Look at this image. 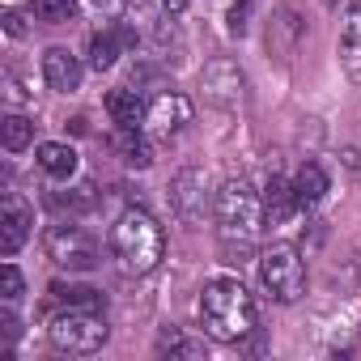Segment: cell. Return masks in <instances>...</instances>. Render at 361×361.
<instances>
[{"instance_id": "obj_9", "label": "cell", "mask_w": 361, "mask_h": 361, "mask_svg": "<svg viewBox=\"0 0 361 361\" xmlns=\"http://www.w3.org/2000/svg\"><path fill=\"white\" fill-rule=\"evenodd\" d=\"M30 226H35L30 204H26L18 192H5V217H0V251H5V255H18L22 243L30 238Z\"/></svg>"}, {"instance_id": "obj_20", "label": "cell", "mask_w": 361, "mask_h": 361, "mask_svg": "<svg viewBox=\"0 0 361 361\" xmlns=\"http://www.w3.org/2000/svg\"><path fill=\"white\" fill-rule=\"evenodd\" d=\"M30 13L47 26H60L77 18V0H30Z\"/></svg>"}, {"instance_id": "obj_6", "label": "cell", "mask_w": 361, "mask_h": 361, "mask_svg": "<svg viewBox=\"0 0 361 361\" xmlns=\"http://www.w3.org/2000/svg\"><path fill=\"white\" fill-rule=\"evenodd\" d=\"M43 247H47V259L56 268H68V272H94L98 268V243L81 226H68V221L51 226Z\"/></svg>"}, {"instance_id": "obj_23", "label": "cell", "mask_w": 361, "mask_h": 361, "mask_svg": "<svg viewBox=\"0 0 361 361\" xmlns=\"http://www.w3.org/2000/svg\"><path fill=\"white\" fill-rule=\"evenodd\" d=\"M247 13H251V0H234V9H230V30L234 35L247 30Z\"/></svg>"}, {"instance_id": "obj_5", "label": "cell", "mask_w": 361, "mask_h": 361, "mask_svg": "<svg viewBox=\"0 0 361 361\" xmlns=\"http://www.w3.org/2000/svg\"><path fill=\"white\" fill-rule=\"evenodd\" d=\"M259 285L272 302H298L306 289V264L298 255V247L289 243H272L259 255Z\"/></svg>"}, {"instance_id": "obj_22", "label": "cell", "mask_w": 361, "mask_h": 361, "mask_svg": "<svg viewBox=\"0 0 361 361\" xmlns=\"http://www.w3.org/2000/svg\"><path fill=\"white\" fill-rule=\"evenodd\" d=\"M0 276H5V302H18V298H22V289H26V281H22V272H18V264H5V268H0Z\"/></svg>"}, {"instance_id": "obj_2", "label": "cell", "mask_w": 361, "mask_h": 361, "mask_svg": "<svg viewBox=\"0 0 361 361\" xmlns=\"http://www.w3.org/2000/svg\"><path fill=\"white\" fill-rule=\"evenodd\" d=\"M213 213H217V230H221V243L226 251H251L259 230H264V196L251 192V183H243V178H230V183H221V192L213 196Z\"/></svg>"}, {"instance_id": "obj_1", "label": "cell", "mask_w": 361, "mask_h": 361, "mask_svg": "<svg viewBox=\"0 0 361 361\" xmlns=\"http://www.w3.org/2000/svg\"><path fill=\"white\" fill-rule=\"evenodd\" d=\"M196 314H200V327L226 344L255 331V298L238 276H213L196 302Z\"/></svg>"}, {"instance_id": "obj_21", "label": "cell", "mask_w": 361, "mask_h": 361, "mask_svg": "<svg viewBox=\"0 0 361 361\" xmlns=\"http://www.w3.org/2000/svg\"><path fill=\"white\" fill-rule=\"evenodd\" d=\"M157 348H161V353H170V357H204V348H200V344H192V340H178V336L161 340Z\"/></svg>"}, {"instance_id": "obj_26", "label": "cell", "mask_w": 361, "mask_h": 361, "mask_svg": "<svg viewBox=\"0 0 361 361\" xmlns=\"http://www.w3.org/2000/svg\"><path fill=\"white\" fill-rule=\"evenodd\" d=\"M5 30H9V35H26V26H22L18 13H5Z\"/></svg>"}, {"instance_id": "obj_16", "label": "cell", "mask_w": 361, "mask_h": 361, "mask_svg": "<svg viewBox=\"0 0 361 361\" xmlns=\"http://www.w3.org/2000/svg\"><path fill=\"white\" fill-rule=\"evenodd\" d=\"M293 196H298L302 209H314V204L327 196V174H323V166L306 161V166L293 174Z\"/></svg>"}, {"instance_id": "obj_8", "label": "cell", "mask_w": 361, "mask_h": 361, "mask_svg": "<svg viewBox=\"0 0 361 361\" xmlns=\"http://www.w3.org/2000/svg\"><path fill=\"white\" fill-rule=\"evenodd\" d=\"M192 123V102L183 94H174V90H161L149 106H145V128L153 136H178Z\"/></svg>"}, {"instance_id": "obj_13", "label": "cell", "mask_w": 361, "mask_h": 361, "mask_svg": "<svg viewBox=\"0 0 361 361\" xmlns=\"http://www.w3.org/2000/svg\"><path fill=\"white\" fill-rule=\"evenodd\" d=\"M132 43H136V39H132V30H123V26H115V30H98V35L90 39V68H94V73L115 68L119 51L132 47Z\"/></svg>"}, {"instance_id": "obj_11", "label": "cell", "mask_w": 361, "mask_h": 361, "mask_svg": "<svg viewBox=\"0 0 361 361\" xmlns=\"http://www.w3.org/2000/svg\"><path fill=\"white\" fill-rule=\"evenodd\" d=\"M340 64L353 81H361V0H353L340 22Z\"/></svg>"}, {"instance_id": "obj_27", "label": "cell", "mask_w": 361, "mask_h": 361, "mask_svg": "<svg viewBox=\"0 0 361 361\" xmlns=\"http://www.w3.org/2000/svg\"><path fill=\"white\" fill-rule=\"evenodd\" d=\"M188 5H192V0H161V9H166V13H183Z\"/></svg>"}, {"instance_id": "obj_12", "label": "cell", "mask_w": 361, "mask_h": 361, "mask_svg": "<svg viewBox=\"0 0 361 361\" xmlns=\"http://www.w3.org/2000/svg\"><path fill=\"white\" fill-rule=\"evenodd\" d=\"M298 209H302V204H298V196H293V178L272 174L268 188H264V217H268V226H285Z\"/></svg>"}, {"instance_id": "obj_15", "label": "cell", "mask_w": 361, "mask_h": 361, "mask_svg": "<svg viewBox=\"0 0 361 361\" xmlns=\"http://www.w3.org/2000/svg\"><path fill=\"white\" fill-rule=\"evenodd\" d=\"M35 161H39V170L51 174V178H73V174H77V149L64 145V140H43V145L35 149Z\"/></svg>"}, {"instance_id": "obj_7", "label": "cell", "mask_w": 361, "mask_h": 361, "mask_svg": "<svg viewBox=\"0 0 361 361\" xmlns=\"http://www.w3.org/2000/svg\"><path fill=\"white\" fill-rule=\"evenodd\" d=\"M170 209L183 226H204L209 217V183L204 170H178L170 183Z\"/></svg>"}, {"instance_id": "obj_24", "label": "cell", "mask_w": 361, "mask_h": 361, "mask_svg": "<svg viewBox=\"0 0 361 361\" xmlns=\"http://www.w3.org/2000/svg\"><path fill=\"white\" fill-rule=\"evenodd\" d=\"M0 327H5V336H9V340H18V336H22V323H18L9 310H0Z\"/></svg>"}, {"instance_id": "obj_19", "label": "cell", "mask_w": 361, "mask_h": 361, "mask_svg": "<svg viewBox=\"0 0 361 361\" xmlns=\"http://www.w3.org/2000/svg\"><path fill=\"white\" fill-rule=\"evenodd\" d=\"M0 140H5L9 153H22L35 140V123L26 115H5V123H0Z\"/></svg>"}, {"instance_id": "obj_4", "label": "cell", "mask_w": 361, "mask_h": 361, "mask_svg": "<svg viewBox=\"0 0 361 361\" xmlns=\"http://www.w3.org/2000/svg\"><path fill=\"white\" fill-rule=\"evenodd\" d=\"M47 336L60 353L73 357H90L106 344V319L98 310H81V306H60L47 323Z\"/></svg>"}, {"instance_id": "obj_14", "label": "cell", "mask_w": 361, "mask_h": 361, "mask_svg": "<svg viewBox=\"0 0 361 361\" xmlns=\"http://www.w3.org/2000/svg\"><path fill=\"white\" fill-rule=\"evenodd\" d=\"M111 149H115L128 166H136V170L153 166V145L145 140L140 128H119V123H115V132H111Z\"/></svg>"}, {"instance_id": "obj_18", "label": "cell", "mask_w": 361, "mask_h": 361, "mask_svg": "<svg viewBox=\"0 0 361 361\" xmlns=\"http://www.w3.org/2000/svg\"><path fill=\"white\" fill-rule=\"evenodd\" d=\"M51 298H56L60 306L102 310V293H98V289H90V285H64V281H56V285H51Z\"/></svg>"}, {"instance_id": "obj_25", "label": "cell", "mask_w": 361, "mask_h": 361, "mask_svg": "<svg viewBox=\"0 0 361 361\" xmlns=\"http://www.w3.org/2000/svg\"><path fill=\"white\" fill-rule=\"evenodd\" d=\"M94 5H98V9H106V13H123L132 0H94Z\"/></svg>"}, {"instance_id": "obj_10", "label": "cell", "mask_w": 361, "mask_h": 361, "mask_svg": "<svg viewBox=\"0 0 361 361\" xmlns=\"http://www.w3.org/2000/svg\"><path fill=\"white\" fill-rule=\"evenodd\" d=\"M81 60L68 51V47H51L47 56H43V81L56 90V94H73V90H81Z\"/></svg>"}, {"instance_id": "obj_17", "label": "cell", "mask_w": 361, "mask_h": 361, "mask_svg": "<svg viewBox=\"0 0 361 361\" xmlns=\"http://www.w3.org/2000/svg\"><path fill=\"white\" fill-rule=\"evenodd\" d=\"M106 115H111L119 128H140L145 102H140L136 90H111V94H106Z\"/></svg>"}, {"instance_id": "obj_3", "label": "cell", "mask_w": 361, "mask_h": 361, "mask_svg": "<svg viewBox=\"0 0 361 361\" xmlns=\"http://www.w3.org/2000/svg\"><path fill=\"white\" fill-rule=\"evenodd\" d=\"M111 251L119 259V268L128 276H145L161 264L166 255V234L157 226V217H149L145 209H128L115 226H111Z\"/></svg>"}]
</instances>
